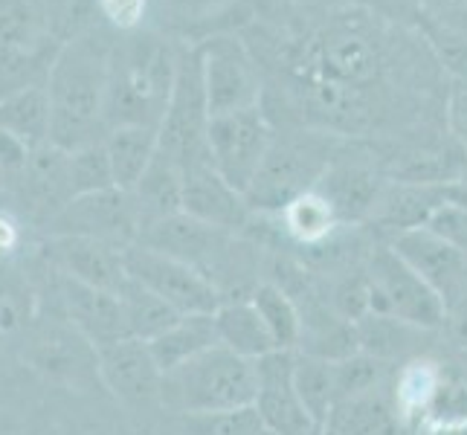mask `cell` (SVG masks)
I'll use <instances>...</instances> for the list:
<instances>
[{
	"mask_svg": "<svg viewBox=\"0 0 467 435\" xmlns=\"http://www.w3.org/2000/svg\"><path fill=\"white\" fill-rule=\"evenodd\" d=\"M47 230H50V235H85L128 250L140 241L142 212L131 192L105 189L73 198L47 223Z\"/></svg>",
	"mask_w": 467,
	"mask_h": 435,
	"instance_id": "obj_11",
	"label": "cell"
},
{
	"mask_svg": "<svg viewBox=\"0 0 467 435\" xmlns=\"http://www.w3.org/2000/svg\"><path fill=\"white\" fill-rule=\"evenodd\" d=\"M250 302L255 305V311L262 314L265 326L276 343L279 351H299L302 343V314L299 305L287 290L270 279H262L253 287Z\"/></svg>",
	"mask_w": 467,
	"mask_h": 435,
	"instance_id": "obj_29",
	"label": "cell"
},
{
	"mask_svg": "<svg viewBox=\"0 0 467 435\" xmlns=\"http://www.w3.org/2000/svg\"><path fill=\"white\" fill-rule=\"evenodd\" d=\"M50 262L61 276L88 287L119 294L128 282L125 250L85 235H50Z\"/></svg>",
	"mask_w": 467,
	"mask_h": 435,
	"instance_id": "obj_15",
	"label": "cell"
},
{
	"mask_svg": "<svg viewBox=\"0 0 467 435\" xmlns=\"http://www.w3.org/2000/svg\"><path fill=\"white\" fill-rule=\"evenodd\" d=\"M444 375H447V366L436 357H430V354H415V357L398 363L392 368V378H389L392 404L400 412V418L418 432H421L424 418L441 389Z\"/></svg>",
	"mask_w": 467,
	"mask_h": 435,
	"instance_id": "obj_22",
	"label": "cell"
},
{
	"mask_svg": "<svg viewBox=\"0 0 467 435\" xmlns=\"http://www.w3.org/2000/svg\"><path fill=\"white\" fill-rule=\"evenodd\" d=\"M110 44L102 32H88L70 44H61L50 73L53 131L50 142L61 151H78L102 142L108 134V78H110Z\"/></svg>",
	"mask_w": 467,
	"mask_h": 435,
	"instance_id": "obj_1",
	"label": "cell"
},
{
	"mask_svg": "<svg viewBox=\"0 0 467 435\" xmlns=\"http://www.w3.org/2000/svg\"><path fill=\"white\" fill-rule=\"evenodd\" d=\"M125 267L128 276L142 287H149L154 296L163 299L181 316L215 314L223 305L218 287L198 267L171 259V255L151 250L146 244H134L125 250Z\"/></svg>",
	"mask_w": 467,
	"mask_h": 435,
	"instance_id": "obj_10",
	"label": "cell"
},
{
	"mask_svg": "<svg viewBox=\"0 0 467 435\" xmlns=\"http://www.w3.org/2000/svg\"><path fill=\"white\" fill-rule=\"evenodd\" d=\"M26 247V227L18 212L0 206V264L15 262Z\"/></svg>",
	"mask_w": 467,
	"mask_h": 435,
	"instance_id": "obj_41",
	"label": "cell"
},
{
	"mask_svg": "<svg viewBox=\"0 0 467 435\" xmlns=\"http://www.w3.org/2000/svg\"><path fill=\"white\" fill-rule=\"evenodd\" d=\"M131 195L137 198L142 212V227L174 212H183V169L163 151H157L149 171L142 174Z\"/></svg>",
	"mask_w": 467,
	"mask_h": 435,
	"instance_id": "obj_28",
	"label": "cell"
},
{
	"mask_svg": "<svg viewBox=\"0 0 467 435\" xmlns=\"http://www.w3.org/2000/svg\"><path fill=\"white\" fill-rule=\"evenodd\" d=\"M154 9V0H99V15L102 21L122 32V36H131L140 32L142 21L149 18V12Z\"/></svg>",
	"mask_w": 467,
	"mask_h": 435,
	"instance_id": "obj_39",
	"label": "cell"
},
{
	"mask_svg": "<svg viewBox=\"0 0 467 435\" xmlns=\"http://www.w3.org/2000/svg\"><path fill=\"white\" fill-rule=\"evenodd\" d=\"M273 134L276 131H273V122L262 105L209 119L206 140L213 169L244 198L265 163Z\"/></svg>",
	"mask_w": 467,
	"mask_h": 435,
	"instance_id": "obj_9",
	"label": "cell"
},
{
	"mask_svg": "<svg viewBox=\"0 0 467 435\" xmlns=\"http://www.w3.org/2000/svg\"><path fill=\"white\" fill-rule=\"evenodd\" d=\"M259 392L255 360L215 346L163 375V409L174 415H221L253 409Z\"/></svg>",
	"mask_w": 467,
	"mask_h": 435,
	"instance_id": "obj_3",
	"label": "cell"
},
{
	"mask_svg": "<svg viewBox=\"0 0 467 435\" xmlns=\"http://www.w3.org/2000/svg\"><path fill=\"white\" fill-rule=\"evenodd\" d=\"M117 189L114 169L105 151V142H93L85 149L70 151V192L73 198L93 195V192Z\"/></svg>",
	"mask_w": 467,
	"mask_h": 435,
	"instance_id": "obj_33",
	"label": "cell"
},
{
	"mask_svg": "<svg viewBox=\"0 0 467 435\" xmlns=\"http://www.w3.org/2000/svg\"><path fill=\"white\" fill-rule=\"evenodd\" d=\"M383 186V174L372 163H366L363 157H348L343 149L337 151L328 171L317 183L346 227H358V223L368 221Z\"/></svg>",
	"mask_w": 467,
	"mask_h": 435,
	"instance_id": "obj_18",
	"label": "cell"
},
{
	"mask_svg": "<svg viewBox=\"0 0 467 435\" xmlns=\"http://www.w3.org/2000/svg\"><path fill=\"white\" fill-rule=\"evenodd\" d=\"M233 4L235 0H154V9L166 15L163 21L181 26L189 36L192 26L209 29Z\"/></svg>",
	"mask_w": 467,
	"mask_h": 435,
	"instance_id": "obj_37",
	"label": "cell"
},
{
	"mask_svg": "<svg viewBox=\"0 0 467 435\" xmlns=\"http://www.w3.org/2000/svg\"><path fill=\"white\" fill-rule=\"evenodd\" d=\"M181 47L154 36L131 32L110 50L108 131L117 125L160 128L174 90Z\"/></svg>",
	"mask_w": 467,
	"mask_h": 435,
	"instance_id": "obj_2",
	"label": "cell"
},
{
	"mask_svg": "<svg viewBox=\"0 0 467 435\" xmlns=\"http://www.w3.org/2000/svg\"><path fill=\"white\" fill-rule=\"evenodd\" d=\"M189 435H262L265 427L255 409L221 412V415H186Z\"/></svg>",
	"mask_w": 467,
	"mask_h": 435,
	"instance_id": "obj_38",
	"label": "cell"
},
{
	"mask_svg": "<svg viewBox=\"0 0 467 435\" xmlns=\"http://www.w3.org/2000/svg\"><path fill=\"white\" fill-rule=\"evenodd\" d=\"M427 227L467 255V209L464 206H459L453 201L444 203L439 212L427 221Z\"/></svg>",
	"mask_w": 467,
	"mask_h": 435,
	"instance_id": "obj_40",
	"label": "cell"
},
{
	"mask_svg": "<svg viewBox=\"0 0 467 435\" xmlns=\"http://www.w3.org/2000/svg\"><path fill=\"white\" fill-rule=\"evenodd\" d=\"M0 131L18 137L32 151L50 142L53 114L47 85H36L0 99Z\"/></svg>",
	"mask_w": 467,
	"mask_h": 435,
	"instance_id": "obj_27",
	"label": "cell"
},
{
	"mask_svg": "<svg viewBox=\"0 0 467 435\" xmlns=\"http://www.w3.org/2000/svg\"><path fill=\"white\" fill-rule=\"evenodd\" d=\"M368 311L407 322L412 328L436 331L447 322L441 296L400 259L389 244H375L366 262Z\"/></svg>",
	"mask_w": 467,
	"mask_h": 435,
	"instance_id": "obj_6",
	"label": "cell"
},
{
	"mask_svg": "<svg viewBox=\"0 0 467 435\" xmlns=\"http://www.w3.org/2000/svg\"><path fill=\"white\" fill-rule=\"evenodd\" d=\"M146 346H149V354L160 372L169 375L174 368H181L183 363L201 357L203 351L221 346L218 328H215V314L177 316L163 334H157Z\"/></svg>",
	"mask_w": 467,
	"mask_h": 435,
	"instance_id": "obj_23",
	"label": "cell"
},
{
	"mask_svg": "<svg viewBox=\"0 0 467 435\" xmlns=\"http://www.w3.org/2000/svg\"><path fill=\"white\" fill-rule=\"evenodd\" d=\"M117 296L122 302L125 322H128V337H131V340L149 343V340H154L157 334H163L177 316H181L177 311H171L163 299L154 296L149 287H142L140 282H134L131 276H128V282L122 285V290Z\"/></svg>",
	"mask_w": 467,
	"mask_h": 435,
	"instance_id": "obj_31",
	"label": "cell"
},
{
	"mask_svg": "<svg viewBox=\"0 0 467 435\" xmlns=\"http://www.w3.org/2000/svg\"><path fill=\"white\" fill-rule=\"evenodd\" d=\"M276 218H279V230L285 233V238H291L302 250L326 247L328 241H334L346 230V223L337 215V209L319 189H311V192H305V195L294 198Z\"/></svg>",
	"mask_w": 467,
	"mask_h": 435,
	"instance_id": "obj_24",
	"label": "cell"
},
{
	"mask_svg": "<svg viewBox=\"0 0 467 435\" xmlns=\"http://www.w3.org/2000/svg\"><path fill=\"white\" fill-rule=\"evenodd\" d=\"M102 142L110 160V169H114L117 189L134 192L160 151V128L117 125L105 134Z\"/></svg>",
	"mask_w": 467,
	"mask_h": 435,
	"instance_id": "obj_25",
	"label": "cell"
},
{
	"mask_svg": "<svg viewBox=\"0 0 467 435\" xmlns=\"http://www.w3.org/2000/svg\"><path fill=\"white\" fill-rule=\"evenodd\" d=\"M418 4H421L418 12L427 18L467 32V0H418Z\"/></svg>",
	"mask_w": 467,
	"mask_h": 435,
	"instance_id": "obj_42",
	"label": "cell"
},
{
	"mask_svg": "<svg viewBox=\"0 0 467 435\" xmlns=\"http://www.w3.org/2000/svg\"><path fill=\"white\" fill-rule=\"evenodd\" d=\"M24 192V203L38 223H50L64 206L73 201L70 192V151L47 142L32 151L26 171L18 181Z\"/></svg>",
	"mask_w": 467,
	"mask_h": 435,
	"instance_id": "obj_20",
	"label": "cell"
},
{
	"mask_svg": "<svg viewBox=\"0 0 467 435\" xmlns=\"http://www.w3.org/2000/svg\"><path fill=\"white\" fill-rule=\"evenodd\" d=\"M418 276L441 296L447 316L467 302V255L430 227H415L386 241Z\"/></svg>",
	"mask_w": 467,
	"mask_h": 435,
	"instance_id": "obj_12",
	"label": "cell"
},
{
	"mask_svg": "<svg viewBox=\"0 0 467 435\" xmlns=\"http://www.w3.org/2000/svg\"><path fill=\"white\" fill-rule=\"evenodd\" d=\"M99 380L134 412L163 409V372L142 340H119L96 348Z\"/></svg>",
	"mask_w": 467,
	"mask_h": 435,
	"instance_id": "obj_14",
	"label": "cell"
},
{
	"mask_svg": "<svg viewBox=\"0 0 467 435\" xmlns=\"http://www.w3.org/2000/svg\"><path fill=\"white\" fill-rule=\"evenodd\" d=\"M262 435H270V432H267V430H265V432H262Z\"/></svg>",
	"mask_w": 467,
	"mask_h": 435,
	"instance_id": "obj_43",
	"label": "cell"
},
{
	"mask_svg": "<svg viewBox=\"0 0 467 435\" xmlns=\"http://www.w3.org/2000/svg\"><path fill=\"white\" fill-rule=\"evenodd\" d=\"M296 351H273L255 360L259 368V392H255V415L270 435H322L319 424L302 404L294 380Z\"/></svg>",
	"mask_w": 467,
	"mask_h": 435,
	"instance_id": "obj_13",
	"label": "cell"
},
{
	"mask_svg": "<svg viewBox=\"0 0 467 435\" xmlns=\"http://www.w3.org/2000/svg\"><path fill=\"white\" fill-rule=\"evenodd\" d=\"M209 105L203 93L201 78V58L195 44L181 47V58H177V76L174 90L166 108V117L160 122V151L171 157L183 171L201 163H213L209 160Z\"/></svg>",
	"mask_w": 467,
	"mask_h": 435,
	"instance_id": "obj_7",
	"label": "cell"
},
{
	"mask_svg": "<svg viewBox=\"0 0 467 435\" xmlns=\"http://www.w3.org/2000/svg\"><path fill=\"white\" fill-rule=\"evenodd\" d=\"M299 76H319L366 90L386 70V50L375 18L363 9L334 12L294 58Z\"/></svg>",
	"mask_w": 467,
	"mask_h": 435,
	"instance_id": "obj_5",
	"label": "cell"
},
{
	"mask_svg": "<svg viewBox=\"0 0 467 435\" xmlns=\"http://www.w3.org/2000/svg\"><path fill=\"white\" fill-rule=\"evenodd\" d=\"M322 435H421L392 404L389 383L337 404Z\"/></svg>",
	"mask_w": 467,
	"mask_h": 435,
	"instance_id": "obj_21",
	"label": "cell"
},
{
	"mask_svg": "<svg viewBox=\"0 0 467 435\" xmlns=\"http://www.w3.org/2000/svg\"><path fill=\"white\" fill-rule=\"evenodd\" d=\"M450 201H453V183L386 181L368 223H375V230L389 241L398 233L427 227V221Z\"/></svg>",
	"mask_w": 467,
	"mask_h": 435,
	"instance_id": "obj_17",
	"label": "cell"
},
{
	"mask_svg": "<svg viewBox=\"0 0 467 435\" xmlns=\"http://www.w3.org/2000/svg\"><path fill=\"white\" fill-rule=\"evenodd\" d=\"M215 328H218V343L223 348L235 351L238 357L262 360L267 354L279 351L262 314L255 311V305L250 302V296L223 302L215 311Z\"/></svg>",
	"mask_w": 467,
	"mask_h": 435,
	"instance_id": "obj_26",
	"label": "cell"
},
{
	"mask_svg": "<svg viewBox=\"0 0 467 435\" xmlns=\"http://www.w3.org/2000/svg\"><path fill=\"white\" fill-rule=\"evenodd\" d=\"M294 380L296 392L302 398V404L308 407L311 418L319 424V430H326L328 418L337 407V372L334 360L314 357V354L296 351L294 360Z\"/></svg>",
	"mask_w": 467,
	"mask_h": 435,
	"instance_id": "obj_30",
	"label": "cell"
},
{
	"mask_svg": "<svg viewBox=\"0 0 467 435\" xmlns=\"http://www.w3.org/2000/svg\"><path fill=\"white\" fill-rule=\"evenodd\" d=\"M418 26H421L430 50L441 61V67L467 82V32L432 21L421 12H418Z\"/></svg>",
	"mask_w": 467,
	"mask_h": 435,
	"instance_id": "obj_35",
	"label": "cell"
},
{
	"mask_svg": "<svg viewBox=\"0 0 467 435\" xmlns=\"http://www.w3.org/2000/svg\"><path fill=\"white\" fill-rule=\"evenodd\" d=\"M61 302L73 328L85 337L93 348H102L119 340H131L128 337L125 311L117 294H105V290L88 287L76 279L61 276Z\"/></svg>",
	"mask_w": 467,
	"mask_h": 435,
	"instance_id": "obj_19",
	"label": "cell"
},
{
	"mask_svg": "<svg viewBox=\"0 0 467 435\" xmlns=\"http://www.w3.org/2000/svg\"><path fill=\"white\" fill-rule=\"evenodd\" d=\"M340 149V137L322 128L276 131L259 174L247 189L250 209L255 215H279L294 198L317 189Z\"/></svg>",
	"mask_w": 467,
	"mask_h": 435,
	"instance_id": "obj_4",
	"label": "cell"
},
{
	"mask_svg": "<svg viewBox=\"0 0 467 435\" xmlns=\"http://www.w3.org/2000/svg\"><path fill=\"white\" fill-rule=\"evenodd\" d=\"M44 29L50 41L70 44L96 29V21H102L99 0H44Z\"/></svg>",
	"mask_w": 467,
	"mask_h": 435,
	"instance_id": "obj_32",
	"label": "cell"
},
{
	"mask_svg": "<svg viewBox=\"0 0 467 435\" xmlns=\"http://www.w3.org/2000/svg\"><path fill=\"white\" fill-rule=\"evenodd\" d=\"M462 427H467V378L447 366L444 383L424 418L421 435L432 430H462Z\"/></svg>",
	"mask_w": 467,
	"mask_h": 435,
	"instance_id": "obj_34",
	"label": "cell"
},
{
	"mask_svg": "<svg viewBox=\"0 0 467 435\" xmlns=\"http://www.w3.org/2000/svg\"><path fill=\"white\" fill-rule=\"evenodd\" d=\"M183 212L235 235H244L255 223V212L247 198L223 181L213 163L183 171Z\"/></svg>",
	"mask_w": 467,
	"mask_h": 435,
	"instance_id": "obj_16",
	"label": "cell"
},
{
	"mask_svg": "<svg viewBox=\"0 0 467 435\" xmlns=\"http://www.w3.org/2000/svg\"><path fill=\"white\" fill-rule=\"evenodd\" d=\"M44 18L26 0H0V47L38 50V32Z\"/></svg>",
	"mask_w": 467,
	"mask_h": 435,
	"instance_id": "obj_36",
	"label": "cell"
},
{
	"mask_svg": "<svg viewBox=\"0 0 467 435\" xmlns=\"http://www.w3.org/2000/svg\"><path fill=\"white\" fill-rule=\"evenodd\" d=\"M201 78L209 105V117L235 114V110L259 108L262 105V78L255 58L250 56L247 44L235 32H213L198 44Z\"/></svg>",
	"mask_w": 467,
	"mask_h": 435,
	"instance_id": "obj_8",
	"label": "cell"
}]
</instances>
